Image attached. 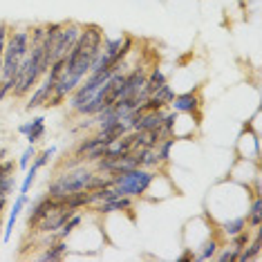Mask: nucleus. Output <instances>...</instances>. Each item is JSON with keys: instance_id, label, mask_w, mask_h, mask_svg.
<instances>
[{"instance_id": "393cba45", "label": "nucleus", "mask_w": 262, "mask_h": 262, "mask_svg": "<svg viewBox=\"0 0 262 262\" xmlns=\"http://www.w3.org/2000/svg\"><path fill=\"white\" fill-rule=\"evenodd\" d=\"M16 190V175H7V177H0V193L3 195H9Z\"/></svg>"}, {"instance_id": "9b49d317", "label": "nucleus", "mask_w": 262, "mask_h": 262, "mask_svg": "<svg viewBox=\"0 0 262 262\" xmlns=\"http://www.w3.org/2000/svg\"><path fill=\"white\" fill-rule=\"evenodd\" d=\"M18 133L27 139V144H34L36 146L40 139L45 137L47 128H45V117H34L32 121H25L18 126Z\"/></svg>"}, {"instance_id": "f257e3e1", "label": "nucleus", "mask_w": 262, "mask_h": 262, "mask_svg": "<svg viewBox=\"0 0 262 262\" xmlns=\"http://www.w3.org/2000/svg\"><path fill=\"white\" fill-rule=\"evenodd\" d=\"M112 184L110 175H101L94 170L92 164H79L74 168H63L58 175L47 184V195L56 200H63L68 195L81 193V190H94Z\"/></svg>"}, {"instance_id": "7ed1b4c3", "label": "nucleus", "mask_w": 262, "mask_h": 262, "mask_svg": "<svg viewBox=\"0 0 262 262\" xmlns=\"http://www.w3.org/2000/svg\"><path fill=\"white\" fill-rule=\"evenodd\" d=\"M29 27L27 29H9L7 45H5V54H3V79H16L20 61L29 54Z\"/></svg>"}, {"instance_id": "4468645a", "label": "nucleus", "mask_w": 262, "mask_h": 262, "mask_svg": "<svg viewBox=\"0 0 262 262\" xmlns=\"http://www.w3.org/2000/svg\"><path fill=\"white\" fill-rule=\"evenodd\" d=\"M135 159H137V166H139V168H148V170L164 168L155 148H137V150H135Z\"/></svg>"}, {"instance_id": "39448f33", "label": "nucleus", "mask_w": 262, "mask_h": 262, "mask_svg": "<svg viewBox=\"0 0 262 262\" xmlns=\"http://www.w3.org/2000/svg\"><path fill=\"white\" fill-rule=\"evenodd\" d=\"M202 105H204V101H202L200 92H182V94H175V99L170 101L168 108L180 112V115H190L200 121L202 119Z\"/></svg>"}, {"instance_id": "cd10ccee", "label": "nucleus", "mask_w": 262, "mask_h": 262, "mask_svg": "<svg viewBox=\"0 0 262 262\" xmlns=\"http://www.w3.org/2000/svg\"><path fill=\"white\" fill-rule=\"evenodd\" d=\"M195 260V251L190 247H186V251H184L180 258H177V262H193Z\"/></svg>"}, {"instance_id": "4be33fe9", "label": "nucleus", "mask_w": 262, "mask_h": 262, "mask_svg": "<svg viewBox=\"0 0 262 262\" xmlns=\"http://www.w3.org/2000/svg\"><path fill=\"white\" fill-rule=\"evenodd\" d=\"M237 255H240V251L229 244V247H220L213 260H217V262H237Z\"/></svg>"}, {"instance_id": "1a4fd4ad", "label": "nucleus", "mask_w": 262, "mask_h": 262, "mask_svg": "<svg viewBox=\"0 0 262 262\" xmlns=\"http://www.w3.org/2000/svg\"><path fill=\"white\" fill-rule=\"evenodd\" d=\"M27 204H29V198H27L25 193H18V195H16L14 206L9 208L7 222H5V226H3V242H9V240H11V233H14V226H16V222H18L20 213L27 208Z\"/></svg>"}, {"instance_id": "5701e85b", "label": "nucleus", "mask_w": 262, "mask_h": 262, "mask_svg": "<svg viewBox=\"0 0 262 262\" xmlns=\"http://www.w3.org/2000/svg\"><path fill=\"white\" fill-rule=\"evenodd\" d=\"M36 152H38V150H36V146L29 144L25 150H23V155H20V159H18V164H16V166H18L20 170H27V166L32 164V159H34V157H36Z\"/></svg>"}, {"instance_id": "aec40b11", "label": "nucleus", "mask_w": 262, "mask_h": 262, "mask_svg": "<svg viewBox=\"0 0 262 262\" xmlns=\"http://www.w3.org/2000/svg\"><path fill=\"white\" fill-rule=\"evenodd\" d=\"M150 97H155L157 101H162V103H166V105H170V101L175 99V88L170 85V83H164L162 88H157Z\"/></svg>"}, {"instance_id": "6ab92c4d", "label": "nucleus", "mask_w": 262, "mask_h": 262, "mask_svg": "<svg viewBox=\"0 0 262 262\" xmlns=\"http://www.w3.org/2000/svg\"><path fill=\"white\" fill-rule=\"evenodd\" d=\"M54 155H56V146H47L45 150H40V152H36V157L32 159V164L36 166V168L40 170V168H45L47 164L54 159Z\"/></svg>"}, {"instance_id": "c756f323", "label": "nucleus", "mask_w": 262, "mask_h": 262, "mask_svg": "<svg viewBox=\"0 0 262 262\" xmlns=\"http://www.w3.org/2000/svg\"><path fill=\"white\" fill-rule=\"evenodd\" d=\"M5 155H7V150H5V148H0V159H5Z\"/></svg>"}, {"instance_id": "412c9836", "label": "nucleus", "mask_w": 262, "mask_h": 262, "mask_svg": "<svg viewBox=\"0 0 262 262\" xmlns=\"http://www.w3.org/2000/svg\"><path fill=\"white\" fill-rule=\"evenodd\" d=\"M36 175H38V168L34 164H29L27 166V172H25V177H23V184H20V190L18 193H29L32 190V186H34V182H36Z\"/></svg>"}, {"instance_id": "423d86ee", "label": "nucleus", "mask_w": 262, "mask_h": 262, "mask_svg": "<svg viewBox=\"0 0 262 262\" xmlns=\"http://www.w3.org/2000/svg\"><path fill=\"white\" fill-rule=\"evenodd\" d=\"M52 94H54V81H50L47 76H43L38 85L34 88V90L25 97V110H27V112H32V110L45 108Z\"/></svg>"}, {"instance_id": "c85d7f7f", "label": "nucleus", "mask_w": 262, "mask_h": 262, "mask_svg": "<svg viewBox=\"0 0 262 262\" xmlns=\"http://www.w3.org/2000/svg\"><path fill=\"white\" fill-rule=\"evenodd\" d=\"M7 195H3V193H0V215H3V211H5V206H7Z\"/></svg>"}, {"instance_id": "ddd939ff", "label": "nucleus", "mask_w": 262, "mask_h": 262, "mask_svg": "<svg viewBox=\"0 0 262 262\" xmlns=\"http://www.w3.org/2000/svg\"><path fill=\"white\" fill-rule=\"evenodd\" d=\"M244 220H247L249 231L262 229V200H260V195H253V198L249 200L247 211H244Z\"/></svg>"}, {"instance_id": "f03ea898", "label": "nucleus", "mask_w": 262, "mask_h": 262, "mask_svg": "<svg viewBox=\"0 0 262 262\" xmlns=\"http://www.w3.org/2000/svg\"><path fill=\"white\" fill-rule=\"evenodd\" d=\"M157 175V170H148V168H130L123 172H115L112 177V186H117V190L126 198L133 200H141L146 198L148 188Z\"/></svg>"}, {"instance_id": "f3484780", "label": "nucleus", "mask_w": 262, "mask_h": 262, "mask_svg": "<svg viewBox=\"0 0 262 262\" xmlns=\"http://www.w3.org/2000/svg\"><path fill=\"white\" fill-rule=\"evenodd\" d=\"M217 229L222 231L224 237H233L235 233H240V231L247 229V220H244V213H242V215H231L229 220L220 222Z\"/></svg>"}, {"instance_id": "f8f14e48", "label": "nucleus", "mask_w": 262, "mask_h": 262, "mask_svg": "<svg viewBox=\"0 0 262 262\" xmlns=\"http://www.w3.org/2000/svg\"><path fill=\"white\" fill-rule=\"evenodd\" d=\"M68 251H70V244H68V240H52V242H47L45 244V249L38 253V260H43V262H56V260H63L65 255H68Z\"/></svg>"}, {"instance_id": "2eb2a0df", "label": "nucleus", "mask_w": 262, "mask_h": 262, "mask_svg": "<svg viewBox=\"0 0 262 262\" xmlns=\"http://www.w3.org/2000/svg\"><path fill=\"white\" fill-rule=\"evenodd\" d=\"M260 251H262V237H260V229L253 231L249 244L240 251L237 255V262H251V260H260Z\"/></svg>"}, {"instance_id": "20e7f679", "label": "nucleus", "mask_w": 262, "mask_h": 262, "mask_svg": "<svg viewBox=\"0 0 262 262\" xmlns=\"http://www.w3.org/2000/svg\"><path fill=\"white\" fill-rule=\"evenodd\" d=\"M81 36V23L68 20L63 23L61 27L56 29V34L52 36V45H50V56L52 63L58 61V58H65L70 54V50L76 45V40Z\"/></svg>"}, {"instance_id": "dca6fc26", "label": "nucleus", "mask_w": 262, "mask_h": 262, "mask_svg": "<svg viewBox=\"0 0 262 262\" xmlns=\"http://www.w3.org/2000/svg\"><path fill=\"white\" fill-rule=\"evenodd\" d=\"M164 83H168V76L162 68H150L148 70V76H146V85H144V94L146 97H150V94L157 90V88H162Z\"/></svg>"}, {"instance_id": "6e6552de", "label": "nucleus", "mask_w": 262, "mask_h": 262, "mask_svg": "<svg viewBox=\"0 0 262 262\" xmlns=\"http://www.w3.org/2000/svg\"><path fill=\"white\" fill-rule=\"evenodd\" d=\"M135 206V200L133 198H126V195H119L115 200H108V202H99V204L90 206L97 215H110V213H130Z\"/></svg>"}, {"instance_id": "b1692460", "label": "nucleus", "mask_w": 262, "mask_h": 262, "mask_svg": "<svg viewBox=\"0 0 262 262\" xmlns=\"http://www.w3.org/2000/svg\"><path fill=\"white\" fill-rule=\"evenodd\" d=\"M9 23H0V81H3V54H5V45H7L9 36Z\"/></svg>"}, {"instance_id": "0eeeda50", "label": "nucleus", "mask_w": 262, "mask_h": 262, "mask_svg": "<svg viewBox=\"0 0 262 262\" xmlns=\"http://www.w3.org/2000/svg\"><path fill=\"white\" fill-rule=\"evenodd\" d=\"M56 202H58L56 198H50L47 193H43V195H38L32 204H27V229L32 231L34 226H36L40 220H43L47 213L56 206Z\"/></svg>"}, {"instance_id": "a878e982", "label": "nucleus", "mask_w": 262, "mask_h": 262, "mask_svg": "<svg viewBox=\"0 0 262 262\" xmlns=\"http://www.w3.org/2000/svg\"><path fill=\"white\" fill-rule=\"evenodd\" d=\"M14 83H16V79H3L0 81V103L11 97V92H14Z\"/></svg>"}, {"instance_id": "a211bd4d", "label": "nucleus", "mask_w": 262, "mask_h": 262, "mask_svg": "<svg viewBox=\"0 0 262 262\" xmlns=\"http://www.w3.org/2000/svg\"><path fill=\"white\" fill-rule=\"evenodd\" d=\"M175 141H177L175 137H164V139L155 146V150H157V157H159V162H162V166H168L170 150H172V146H175Z\"/></svg>"}, {"instance_id": "bb28decb", "label": "nucleus", "mask_w": 262, "mask_h": 262, "mask_svg": "<svg viewBox=\"0 0 262 262\" xmlns=\"http://www.w3.org/2000/svg\"><path fill=\"white\" fill-rule=\"evenodd\" d=\"M14 168H16V162H14V159H0V177L14 175Z\"/></svg>"}, {"instance_id": "9d476101", "label": "nucleus", "mask_w": 262, "mask_h": 262, "mask_svg": "<svg viewBox=\"0 0 262 262\" xmlns=\"http://www.w3.org/2000/svg\"><path fill=\"white\" fill-rule=\"evenodd\" d=\"M220 247H222V237L211 231V233H208L204 240H202L198 247H195V260H198V262H208V260H213Z\"/></svg>"}]
</instances>
